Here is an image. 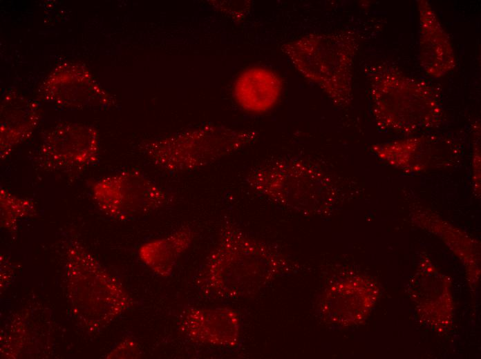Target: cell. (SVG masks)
<instances>
[{
	"mask_svg": "<svg viewBox=\"0 0 481 359\" xmlns=\"http://www.w3.org/2000/svg\"><path fill=\"white\" fill-rule=\"evenodd\" d=\"M292 268L281 252L226 224L203 262L196 284L205 298L237 300L256 295Z\"/></svg>",
	"mask_w": 481,
	"mask_h": 359,
	"instance_id": "cell-1",
	"label": "cell"
},
{
	"mask_svg": "<svg viewBox=\"0 0 481 359\" xmlns=\"http://www.w3.org/2000/svg\"><path fill=\"white\" fill-rule=\"evenodd\" d=\"M359 36L351 30L310 33L283 43L281 49L301 75L317 85L334 104L352 99V72Z\"/></svg>",
	"mask_w": 481,
	"mask_h": 359,
	"instance_id": "cell-2",
	"label": "cell"
},
{
	"mask_svg": "<svg viewBox=\"0 0 481 359\" xmlns=\"http://www.w3.org/2000/svg\"><path fill=\"white\" fill-rule=\"evenodd\" d=\"M254 130L209 124L142 142L140 151L167 173L195 171L252 144Z\"/></svg>",
	"mask_w": 481,
	"mask_h": 359,
	"instance_id": "cell-3",
	"label": "cell"
},
{
	"mask_svg": "<svg viewBox=\"0 0 481 359\" xmlns=\"http://www.w3.org/2000/svg\"><path fill=\"white\" fill-rule=\"evenodd\" d=\"M370 91L378 122L401 130L431 126L441 108L432 87L386 64L368 68Z\"/></svg>",
	"mask_w": 481,
	"mask_h": 359,
	"instance_id": "cell-4",
	"label": "cell"
},
{
	"mask_svg": "<svg viewBox=\"0 0 481 359\" xmlns=\"http://www.w3.org/2000/svg\"><path fill=\"white\" fill-rule=\"evenodd\" d=\"M256 194L274 204L303 213L325 207L329 196L327 178L309 161L284 157L263 163L245 177Z\"/></svg>",
	"mask_w": 481,
	"mask_h": 359,
	"instance_id": "cell-5",
	"label": "cell"
},
{
	"mask_svg": "<svg viewBox=\"0 0 481 359\" xmlns=\"http://www.w3.org/2000/svg\"><path fill=\"white\" fill-rule=\"evenodd\" d=\"M91 190L98 208L108 216L128 220L166 207L173 195L142 171H120L92 182Z\"/></svg>",
	"mask_w": 481,
	"mask_h": 359,
	"instance_id": "cell-6",
	"label": "cell"
},
{
	"mask_svg": "<svg viewBox=\"0 0 481 359\" xmlns=\"http://www.w3.org/2000/svg\"><path fill=\"white\" fill-rule=\"evenodd\" d=\"M100 158L97 128L77 123H61L43 135L34 164L45 172L77 173L96 164Z\"/></svg>",
	"mask_w": 481,
	"mask_h": 359,
	"instance_id": "cell-7",
	"label": "cell"
},
{
	"mask_svg": "<svg viewBox=\"0 0 481 359\" xmlns=\"http://www.w3.org/2000/svg\"><path fill=\"white\" fill-rule=\"evenodd\" d=\"M39 97L68 109H102L112 106V96L83 64L66 61L55 67L39 88Z\"/></svg>",
	"mask_w": 481,
	"mask_h": 359,
	"instance_id": "cell-8",
	"label": "cell"
},
{
	"mask_svg": "<svg viewBox=\"0 0 481 359\" xmlns=\"http://www.w3.org/2000/svg\"><path fill=\"white\" fill-rule=\"evenodd\" d=\"M375 297L373 284L362 276L335 282L322 293L317 311L327 323L350 326L361 322L371 309Z\"/></svg>",
	"mask_w": 481,
	"mask_h": 359,
	"instance_id": "cell-9",
	"label": "cell"
},
{
	"mask_svg": "<svg viewBox=\"0 0 481 359\" xmlns=\"http://www.w3.org/2000/svg\"><path fill=\"white\" fill-rule=\"evenodd\" d=\"M178 329L194 343L232 349L240 340L241 320L229 307H190L182 312Z\"/></svg>",
	"mask_w": 481,
	"mask_h": 359,
	"instance_id": "cell-10",
	"label": "cell"
},
{
	"mask_svg": "<svg viewBox=\"0 0 481 359\" xmlns=\"http://www.w3.org/2000/svg\"><path fill=\"white\" fill-rule=\"evenodd\" d=\"M419 62L426 75L440 78L456 66L451 39L429 1L418 0Z\"/></svg>",
	"mask_w": 481,
	"mask_h": 359,
	"instance_id": "cell-11",
	"label": "cell"
},
{
	"mask_svg": "<svg viewBox=\"0 0 481 359\" xmlns=\"http://www.w3.org/2000/svg\"><path fill=\"white\" fill-rule=\"evenodd\" d=\"M0 107V158L4 160L32 135L42 113L37 101L14 88L6 91Z\"/></svg>",
	"mask_w": 481,
	"mask_h": 359,
	"instance_id": "cell-12",
	"label": "cell"
},
{
	"mask_svg": "<svg viewBox=\"0 0 481 359\" xmlns=\"http://www.w3.org/2000/svg\"><path fill=\"white\" fill-rule=\"evenodd\" d=\"M283 80L273 70L260 66L243 70L236 79L233 95L244 110L263 113L271 110L279 100Z\"/></svg>",
	"mask_w": 481,
	"mask_h": 359,
	"instance_id": "cell-13",
	"label": "cell"
},
{
	"mask_svg": "<svg viewBox=\"0 0 481 359\" xmlns=\"http://www.w3.org/2000/svg\"><path fill=\"white\" fill-rule=\"evenodd\" d=\"M194 237L189 228H181L164 237L142 244L138 251L140 258L155 273L169 276L178 260L191 246Z\"/></svg>",
	"mask_w": 481,
	"mask_h": 359,
	"instance_id": "cell-14",
	"label": "cell"
},
{
	"mask_svg": "<svg viewBox=\"0 0 481 359\" xmlns=\"http://www.w3.org/2000/svg\"><path fill=\"white\" fill-rule=\"evenodd\" d=\"M0 206L1 226L12 231L21 219L36 212L33 200L15 195L3 187L0 188Z\"/></svg>",
	"mask_w": 481,
	"mask_h": 359,
	"instance_id": "cell-15",
	"label": "cell"
}]
</instances>
